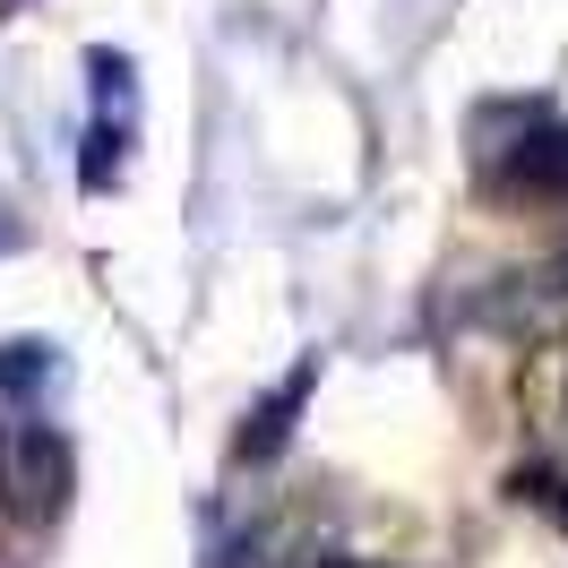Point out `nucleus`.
I'll use <instances>...</instances> for the list:
<instances>
[{"label": "nucleus", "instance_id": "f257e3e1", "mask_svg": "<svg viewBox=\"0 0 568 568\" xmlns=\"http://www.w3.org/2000/svg\"><path fill=\"white\" fill-rule=\"evenodd\" d=\"M517 430H526L534 465L568 483V327L534 336L526 371H517Z\"/></svg>", "mask_w": 568, "mask_h": 568}, {"label": "nucleus", "instance_id": "f03ea898", "mask_svg": "<svg viewBox=\"0 0 568 568\" xmlns=\"http://www.w3.org/2000/svg\"><path fill=\"white\" fill-rule=\"evenodd\" d=\"M483 164L517 199H568V121H526L517 146H483Z\"/></svg>", "mask_w": 568, "mask_h": 568}, {"label": "nucleus", "instance_id": "7ed1b4c3", "mask_svg": "<svg viewBox=\"0 0 568 568\" xmlns=\"http://www.w3.org/2000/svg\"><path fill=\"white\" fill-rule=\"evenodd\" d=\"M70 491V448L52 439V430H27V448H18V474H9V517L18 526H43L52 508Z\"/></svg>", "mask_w": 568, "mask_h": 568}, {"label": "nucleus", "instance_id": "20e7f679", "mask_svg": "<svg viewBox=\"0 0 568 568\" xmlns=\"http://www.w3.org/2000/svg\"><path fill=\"white\" fill-rule=\"evenodd\" d=\"M311 379H320V371L302 362V371H293V379H284L276 396H267V405H258V430H242V457H276L284 439H293V414H302V396H311Z\"/></svg>", "mask_w": 568, "mask_h": 568}, {"label": "nucleus", "instance_id": "39448f33", "mask_svg": "<svg viewBox=\"0 0 568 568\" xmlns=\"http://www.w3.org/2000/svg\"><path fill=\"white\" fill-rule=\"evenodd\" d=\"M18 448H27V423L0 405V508H9V474H18Z\"/></svg>", "mask_w": 568, "mask_h": 568}, {"label": "nucleus", "instance_id": "423d86ee", "mask_svg": "<svg viewBox=\"0 0 568 568\" xmlns=\"http://www.w3.org/2000/svg\"><path fill=\"white\" fill-rule=\"evenodd\" d=\"M551 276H568V258H560V267H551Z\"/></svg>", "mask_w": 568, "mask_h": 568}]
</instances>
